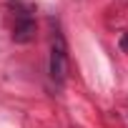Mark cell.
Listing matches in <instances>:
<instances>
[{
  "mask_svg": "<svg viewBox=\"0 0 128 128\" xmlns=\"http://www.w3.org/2000/svg\"><path fill=\"white\" fill-rule=\"evenodd\" d=\"M66 73H68V45H66V35L60 28L53 30L50 38V78L63 86L66 83Z\"/></svg>",
  "mask_w": 128,
  "mask_h": 128,
  "instance_id": "obj_1",
  "label": "cell"
},
{
  "mask_svg": "<svg viewBox=\"0 0 128 128\" xmlns=\"http://www.w3.org/2000/svg\"><path fill=\"white\" fill-rule=\"evenodd\" d=\"M35 38V20L30 15V10H20L15 15L13 23V40L15 43H30Z\"/></svg>",
  "mask_w": 128,
  "mask_h": 128,
  "instance_id": "obj_2",
  "label": "cell"
},
{
  "mask_svg": "<svg viewBox=\"0 0 128 128\" xmlns=\"http://www.w3.org/2000/svg\"><path fill=\"white\" fill-rule=\"evenodd\" d=\"M120 45H123V50H128V35H123V40H120Z\"/></svg>",
  "mask_w": 128,
  "mask_h": 128,
  "instance_id": "obj_3",
  "label": "cell"
}]
</instances>
